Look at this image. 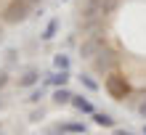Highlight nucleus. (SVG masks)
Here are the masks:
<instances>
[{"mask_svg": "<svg viewBox=\"0 0 146 135\" xmlns=\"http://www.w3.org/2000/svg\"><path fill=\"white\" fill-rule=\"evenodd\" d=\"M101 48H106V35H104V32L88 35L82 40V45H80V58H82V61H93V56H96Z\"/></svg>", "mask_w": 146, "mask_h": 135, "instance_id": "3", "label": "nucleus"}, {"mask_svg": "<svg viewBox=\"0 0 146 135\" xmlns=\"http://www.w3.org/2000/svg\"><path fill=\"white\" fill-rule=\"evenodd\" d=\"M53 103H58V106L72 103V93L66 90V88H56V90H53Z\"/></svg>", "mask_w": 146, "mask_h": 135, "instance_id": "9", "label": "nucleus"}, {"mask_svg": "<svg viewBox=\"0 0 146 135\" xmlns=\"http://www.w3.org/2000/svg\"><path fill=\"white\" fill-rule=\"evenodd\" d=\"M29 3H32V5H40V3H42V0H29Z\"/></svg>", "mask_w": 146, "mask_h": 135, "instance_id": "21", "label": "nucleus"}, {"mask_svg": "<svg viewBox=\"0 0 146 135\" xmlns=\"http://www.w3.org/2000/svg\"><path fill=\"white\" fill-rule=\"evenodd\" d=\"M37 82H40V72L29 69V72H24L19 77V88H32V85H37Z\"/></svg>", "mask_w": 146, "mask_h": 135, "instance_id": "8", "label": "nucleus"}, {"mask_svg": "<svg viewBox=\"0 0 146 135\" xmlns=\"http://www.w3.org/2000/svg\"><path fill=\"white\" fill-rule=\"evenodd\" d=\"M117 66H119V56L111 48H101L93 56V69L98 74H111V72H117Z\"/></svg>", "mask_w": 146, "mask_h": 135, "instance_id": "2", "label": "nucleus"}, {"mask_svg": "<svg viewBox=\"0 0 146 135\" xmlns=\"http://www.w3.org/2000/svg\"><path fill=\"white\" fill-rule=\"evenodd\" d=\"M114 135H135V132H130V130H114Z\"/></svg>", "mask_w": 146, "mask_h": 135, "instance_id": "20", "label": "nucleus"}, {"mask_svg": "<svg viewBox=\"0 0 146 135\" xmlns=\"http://www.w3.org/2000/svg\"><path fill=\"white\" fill-rule=\"evenodd\" d=\"M61 132H72V135H85V124H80V122H64V124H61Z\"/></svg>", "mask_w": 146, "mask_h": 135, "instance_id": "11", "label": "nucleus"}, {"mask_svg": "<svg viewBox=\"0 0 146 135\" xmlns=\"http://www.w3.org/2000/svg\"><path fill=\"white\" fill-rule=\"evenodd\" d=\"M101 27H104V16H96V19H80V29H82L85 37L96 35V32H104Z\"/></svg>", "mask_w": 146, "mask_h": 135, "instance_id": "5", "label": "nucleus"}, {"mask_svg": "<svg viewBox=\"0 0 146 135\" xmlns=\"http://www.w3.org/2000/svg\"><path fill=\"white\" fill-rule=\"evenodd\" d=\"M56 29H58V19H50L45 24V29H42V40H45V43H48V40H53L56 37Z\"/></svg>", "mask_w": 146, "mask_h": 135, "instance_id": "12", "label": "nucleus"}, {"mask_svg": "<svg viewBox=\"0 0 146 135\" xmlns=\"http://www.w3.org/2000/svg\"><path fill=\"white\" fill-rule=\"evenodd\" d=\"M106 93L111 98H117V101H122L130 95V82H127L119 72H111L109 77H106Z\"/></svg>", "mask_w": 146, "mask_h": 135, "instance_id": "4", "label": "nucleus"}, {"mask_svg": "<svg viewBox=\"0 0 146 135\" xmlns=\"http://www.w3.org/2000/svg\"><path fill=\"white\" fill-rule=\"evenodd\" d=\"M72 106L77 109V111H82V114H96L93 103H90L88 98H82V95H72Z\"/></svg>", "mask_w": 146, "mask_h": 135, "instance_id": "7", "label": "nucleus"}, {"mask_svg": "<svg viewBox=\"0 0 146 135\" xmlns=\"http://www.w3.org/2000/svg\"><path fill=\"white\" fill-rule=\"evenodd\" d=\"M53 66H56V69H69V56L56 53V56H53Z\"/></svg>", "mask_w": 146, "mask_h": 135, "instance_id": "14", "label": "nucleus"}, {"mask_svg": "<svg viewBox=\"0 0 146 135\" xmlns=\"http://www.w3.org/2000/svg\"><path fill=\"white\" fill-rule=\"evenodd\" d=\"M0 37H3V21H0Z\"/></svg>", "mask_w": 146, "mask_h": 135, "instance_id": "22", "label": "nucleus"}, {"mask_svg": "<svg viewBox=\"0 0 146 135\" xmlns=\"http://www.w3.org/2000/svg\"><path fill=\"white\" fill-rule=\"evenodd\" d=\"M66 82H69V69H58L56 74L48 77V85H53V88H66Z\"/></svg>", "mask_w": 146, "mask_h": 135, "instance_id": "6", "label": "nucleus"}, {"mask_svg": "<svg viewBox=\"0 0 146 135\" xmlns=\"http://www.w3.org/2000/svg\"><path fill=\"white\" fill-rule=\"evenodd\" d=\"M5 85H8V74L0 72V88H5Z\"/></svg>", "mask_w": 146, "mask_h": 135, "instance_id": "18", "label": "nucleus"}, {"mask_svg": "<svg viewBox=\"0 0 146 135\" xmlns=\"http://www.w3.org/2000/svg\"><path fill=\"white\" fill-rule=\"evenodd\" d=\"M93 122H96L98 127H114V119H111V114H106V111H96L93 114Z\"/></svg>", "mask_w": 146, "mask_h": 135, "instance_id": "10", "label": "nucleus"}, {"mask_svg": "<svg viewBox=\"0 0 146 135\" xmlns=\"http://www.w3.org/2000/svg\"><path fill=\"white\" fill-rule=\"evenodd\" d=\"M40 98H42V90H35V93H32V95H29L27 101H29V103H40Z\"/></svg>", "mask_w": 146, "mask_h": 135, "instance_id": "16", "label": "nucleus"}, {"mask_svg": "<svg viewBox=\"0 0 146 135\" xmlns=\"http://www.w3.org/2000/svg\"><path fill=\"white\" fill-rule=\"evenodd\" d=\"M138 114H141L143 119H146V95L141 98V103H138Z\"/></svg>", "mask_w": 146, "mask_h": 135, "instance_id": "17", "label": "nucleus"}, {"mask_svg": "<svg viewBox=\"0 0 146 135\" xmlns=\"http://www.w3.org/2000/svg\"><path fill=\"white\" fill-rule=\"evenodd\" d=\"M42 114H45L42 109H40V111H35V114H32V122H40V119H42Z\"/></svg>", "mask_w": 146, "mask_h": 135, "instance_id": "19", "label": "nucleus"}, {"mask_svg": "<svg viewBox=\"0 0 146 135\" xmlns=\"http://www.w3.org/2000/svg\"><path fill=\"white\" fill-rule=\"evenodd\" d=\"M143 135H146V124H143Z\"/></svg>", "mask_w": 146, "mask_h": 135, "instance_id": "23", "label": "nucleus"}, {"mask_svg": "<svg viewBox=\"0 0 146 135\" xmlns=\"http://www.w3.org/2000/svg\"><path fill=\"white\" fill-rule=\"evenodd\" d=\"M29 0H8V5L0 13V21L3 24H21L29 16Z\"/></svg>", "mask_w": 146, "mask_h": 135, "instance_id": "1", "label": "nucleus"}, {"mask_svg": "<svg viewBox=\"0 0 146 135\" xmlns=\"http://www.w3.org/2000/svg\"><path fill=\"white\" fill-rule=\"evenodd\" d=\"M117 5H119V0H101V13L111 16V13L117 11Z\"/></svg>", "mask_w": 146, "mask_h": 135, "instance_id": "13", "label": "nucleus"}, {"mask_svg": "<svg viewBox=\"0 0 146 135\" xmlns=\"http://www.w3.org/2000/svg\"><path fill=\"white\" fill-rule=\"evenodd\" d=\"M80 82H82V85L88 88L90 93H96V90H98V82L93 80V77H88V74H82V77H80Z\"/></svg>", "mask_w": 146, "mask_h": 135, "instance_id": "15", "label": "nucleus"}]
</instances>
